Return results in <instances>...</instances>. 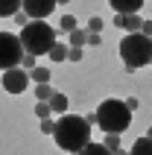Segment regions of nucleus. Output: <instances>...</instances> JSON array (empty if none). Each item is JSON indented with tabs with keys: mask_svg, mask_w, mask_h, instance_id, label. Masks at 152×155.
Wrapping results in <instances>:
<instances>
[{
	"mask_svg": "<svg viewBox=\"0 0 152 155\" xmlns=\"http://www.w3.org/2000/svg\"><path fill=\"white\" fill-rule=\"evenodd\" d=\"M12 18H15V24H18V26H24L26 21H29V15H26V12H15Z\"/></svg>",
	"mask_w": 152,
	"mask_h": 155,
	"instance_id": "393cba45",
	"label": "nucleus"
},
{
	"mask_svg": "<svg viewBox=\"0 0 152 155\" xmlns=\"http://www.w3.org/2000/svg\"><path fill=\"white\" fill-rule=\"evenodd\" d=\"M61 29H64V32L76 29V18H73V15H61Z\"/></svg>",
	"mask_w": 152,
	"mask_h": 155,
	"instance_id": "aec40b11",
	"label": "nucleus"
},
{
	"mask_svg": "<svg viewBox=\"0 0 152 155\" xmlns=\"http://www.w3.org/2000/svg\"><path fill=\"white\" fill-rule=\"evenodd\" d=\"M56 6H59L56 0H24V3H21V9H24L29 18H47Z\"/></svg>",
	"mask_w": 152,
	"mask_h": 155,
	"instance_id": "0eeeda50",
	"label": "nucleus"
},
{
	"mask_svg": "<svg viewBox=\"0 0 152 155\" xmlns=\"http://www.w3.org/2000/svg\"><path fill=\"white\" fill-rule=\"evenodd\" d=\"M47 103H50V108H53L56 114H64V111H68V97L59 94V91H53V97L47 100Z\"/></svg>",
	"mask_w": 152,
	"mask_h": 155,
	"instance_id": "1a4fd4ad",
	"label": "nucleus"
},
{
	"mask_svg": "<svg viewBox=\"0 0 152 155\" xmlns=\"http://www.w3.org/2000/svg\"><path fill=\"white\" fill-rule=\"evenodd\" d=\"M126 105H129V108H132V111H135V108H140V103H137L135 97H129V100H126Z\"/></svg>",
	"mask_w": 152,
	"mask_h": 155,
	"instance_id": "cd10ccee",
	"label": "nucleus"
},
{
	"mask_svg": "<svg viewBox=\"0 0 152 155\" xmlns=\"http://www.w3.org/2000/svg\"><path fill=\"white\" fill-rule=\"evenodd\" d=\"M100 29H102V18L94 15V18H91V24H88V32H100Z\"/></svg>",
	"mask_w": 152,
	"mask_h": 155,
	"instance_id": "b1692460",
	"label": "nucleus"
},
{
	"mask_svg": "<svg viewBox=\"0 0 152 155\" xmlns=\"http://www.w3.org/2000/svg\"><path fill=\"white\" fill-rule=\"evenodd\" d=\"M108 6L114 9V12H123V15H129V12H140L144 0H108Z\"/></svg>",
	"mask_w": 152,
	"mask_h": 155,
	"instance_id": "6e6552de",
	"label": "nucleus"
},
{
	"mask_svg": "<svg viewBox=\"0 0 152 155\" xmlns=\"http://www.w3.org/2000/svg\"><path fill=\"white\" fill-rule=\"evenodd\" d=\"M94 123L102 132H117V135H123L129 129V123H132V108L123 100H114V97L111 100H102L100 108L94 111Z\"/></svg>",
	"mask_w": 152,
	"mask_h": 155,
	"instance_id": "f03ea898",
	"label": "nucleus"
},
{
	"mask_svg": "<svg viewBox=\"0 0 152 155\" xmlns=\"http://www.w3.org/2000/svg\"><path fill=\"white\" fill-rule=\"evenodd\" d=\"M3 91L6 94H24L26 85H29V70H24L21 64H15V68L3 70Z\"/></svg>",
	"mask_w": 152,
	"mask_h": 155,
	"instance_id": "423d86ee",
	"label": "nucleus"
},
{
	"mask_svg": "<svg viewBox=\"0 0 152 155\" xmlns=\"http://www.w3.org/2000/svg\"><path fill=\"white\" fill-rule=\"evenodd\" d=\"M35 114H38V117H50V114H53L50 103H47V100H38V105H35Z\"/></svg>",
	"mask_w": 152,
	"mask_h": 155,
	"instance_id": "6ab92c4d",
	"label": "nucleus"
},
{
	"mask_svg": "<svg viewBox=\"0 0 152 155\" xmlns=\"http://www.w3.org/2000/svg\"><path fill=\"white\" fill-rule=\"evenodd\" d=\"M56 3H70V0H56Z\"/></svg>",
	"mask_w": 152,
	"mask_h": 155,
	"instance_id": "c85d7f7f",
	"label": "nucleus"
},
{
	"mask_svg": "<svg viewBox=\"0 0 152 155\" xmlns=\"http://www.w3.org/2000/svg\"><path fill=\"white\" fill-rule=\"evenodd\" d=\"M120 59L126 64V70H140L144 64H149L152 59V35H144L140 29L137 32H129L123 41H120Z\"/></svg>",
	"mask_w": 152,
	"mask_h": 155,
	"instance_id": "20e7f679",
	"label": "nucleus"
},
{
	"mask_svg": "<svg viewBox=\"0 0 152 155\" xmlns=\"http://www.w3.org/2000/svg\"><path fill=\"white\" fill-rule=\"evenodd\" d=\"M140 32H144V35H152V21H144V24H140Z\"/></svg>",
	"mask_w": 152,
	"mask_h": 155,
	"instance_id": "bb28decb",
	"label": "nucleus"
},
{
	"mask_svg": "<svg viewBox=\"0 0 152 155\" xmlns=\"http://www.w3.org/2000/svg\"><path fill=\"white\" fill-rule=\"evenodd\" d=\"M140 24H144V21L137 18V12L123 15V29H126V32H137V29H140Z\"/></svg>",
	"mask_w": 152,
	"mask_h": 155,
	"instance_id": "f8f14e48",
	"label": "nucleus"
},
{
	"mask_svg": "<svg viewBox=\"0 0 152 155\" xmlns=\"http://www.w3.org/2000/svg\"><path fill=\"white\" fill-rule=\"evenodd\" d=\"M70 47H82L85 41H88V29H79V26H76V29H70Z\"/></svg>",
	"mask_w": 152,
	"mask_h": 155,
	"instance_id": "4468645a",
	"label": "nucleus"
},
{
	"mask_svg": "<svg viewBox=\"0 0 152 155\" xmlns=\"http://www.w3.org/2000/svg\"><path fill=\"white\" fill-rule=\"evenodd\" d=\"M102 143H105L108 152H120V135L117 132H105V140H102Z\"/></svg>",
	"mask_w": 152,
	"mask_h": 155,
	"instance_id": "2eb2a0df",
	"label": "nucleus"
},
{
	"mask_svg": "<svg viewBox=\"0 0 152 155\" xmlns=\"http://www.w3.org/2000/svg\"><path fill=\"white\" fill-rule=\"evenodd\" d=\"M53 126H56V120H50V117H41V132H44V135H53Z\"/></svg>",
	"mask_w": 152,
	"mask_h": 155,
	"instance_id": "5701e85b",
	"label": "nucleus"
},
{
	"mask_svg": "<svg viewBox=\"0 0 152 155\" xmlns=\"http://www.w3.org/2000/svg\"><path fill=\"white\" fill-rule=\"evenodd\" d=\"M100 41H102V38H100V32H88V41H85V44H91V47H97Z\"/></svg>",
	"mask_w": 152,
	"mask_h": 155,
	"instance_id": "a878e982",
	"label": "nucleus"
},
{
	"mask_svg": "<svg viewBox=\"0 0 152 155\" xmlns=\"http://www.w3.org/2000/svg\"><path fill=\"white\" fill-rule=\"evenodd\" d=\"M146 135H149V138H152V126H149V132H146Z\"/></svg>",
	"mask_w": 152,
	"mask_h": 155,
	"instance_id": "c756f323",
	"label": "nucleus"
},
{
	"mask_svg": "<svg viewBox=\"0 0 152 155\" xmlns=\"http://www.w3.org/2000/svg\"><path fill=\"white\" fill-rule=\"evenodd\" d=\"M35 97H38V100H50V97H53L50 82H38V85H35Z\"/></svg>",
	"mask_w": 152,
	"mask_h": 155,
	"instance_id": "f3484780",
	"label": "nucleus"
},
{
	"mask_svg": "<svg viewBox=\"0 0 152 155\" xmlns=\"http://www.w3.org/2000/svg\"><path fill=\"white\" fill-rule=\"evenodd\" d=\"M132 152L137 155H152V138L146 135V138H137L135 143H132Z\"/></svg>",
	"mask_w": 152,
	"mask_h": 155,
	"instance_id": "9b49d317",
	"label": "nucleus"
},
{
	"mask_svg": "<svg viewBox=\"0 0 152 155\" xmlns=\"http://www.w3.org/2000/svg\"><path fill=\"white\" fill-rule=\"evenodd\" d=\"M24 0H0V18H12L15 12H21Z\"/></svg>",
	"mask_w": 152,
	"mask_h": 155,
	"instance_id": "9d476101",
	"label": "nucleus"
},
{
	"mask_svg": "<svg viewBox=\"0 0 152 155\" xmlns=\"http://www.w3.org/2000/svg\"><path fill=\"white\" fill-rule=\"evenodd\" d=\"M21 68H24V70H32V68H35V56H32V53H24V59H21Z\"/></svg>",
	"mask_w": 152,
	"mask_h": 155,
	"instance_id": "412c9836",
	"label": "nucleus"
},
{
	"mask_svg": "<svg viewBox=\"0 0 152 155\" xmlns=\"http://www.w3.org/2000/svg\"><path fill=\"white\" fill-rule=\"evenodd\" d=\"M29 79H32V82H50V70H47V68H38V64H35V68L29 70Z\"/></svg>",
	"mask_w": 152,
	"mask_h": 155,
	"instance_id": "dca6fc26",
	"label": "nucleus"
},
{
	"mask_svg": "<svg viewBox=\"0 0 152 155\" xmlns=\"http://www.w3.org/2000/svg\"><path fill=\"white\" fill-rule=\"evenodd\" d=\"M82 152H88V155H102V152H108L105 149V143H94V140H88L82 147Z\"/></svg>",
	"mask_w": 152,
	"mask_h": 155,
	"instance_id": "a211bd4d",
	"label": "nucleus"
},
{
	"mask_svg": "<svg viewBox=\"0 0 152 155\" xmlns=\"http://www.w3.org/2000/svg\"><path fill=\"white\" fill-rule=\"evenodd\" d=\"M53 138L64 152H82V147L91 140V123H88V117L64 111L53 126Z\"/></svg>",
	"mask_w": 152,
	"mask_h": 155,
	"instance_id": "f257e3e1",
	"label": "nucleus"
},
{
	"mask_svg": "<svg viewBox=\"0 0 152 155\" xmlns=\"http://www.w3.org/2000/svg\"><path fill=\"white\" fill-rule=\"evenodd\" d=\"M68 59L70 61H82V47H68Z\"/></svg>",
	"mask_w": 152,
	"mask_h": 155,
	"instance_id": "4be33fe9",
	"label": "nucleus"
},
{
	"mask_svg": "<svg viewBox=\"0 0 152 155\" xmlns=\"http://www.w3.org/2000/svg\"><path fill=\"white\" fill-rule=\"evenodd\" d=\"M50 59H53V61H68V44L56 41V44L50 47Z\"/></svg>",
	"mask_w": 152,
	"mask_h": 155,
	"instance_id": "ddd939ff",
	"label": "nucleus"
},
{
	"mask_svg": "<svg viewBox=\"0 0 152 155\" xmlns=\"http://www.w3.org/2000/svg\"><path fill=\"white\" fill-rule=\"evenodd\" d=\"M24 59V44H21V35L12 32H0V70H9L21 64Z\"/></svg>",
	"mask_w": 152,
	"mask_h": 155,
	"instance_id": "39448f33",
	"label": "nucleus"
},
{
	"mask_svg": "<svg viewBox=\"0 0 152 155\" xmlns=\"http://www.w3.org/2000/svg\"><path fill=\"white\" fill-rule=\"evenodd\" d=\"M21 44H24V53L44 56V53H50V47L56 44V29H53L44 18H29L24 24V32H21Z\"/></svg>",
	"mask_w": 152,
	"mask_h": 155,
	"instance_id": "7ed1b4c3",
	"label": "nucleus"
},
{
	"mask_svg": "<svg viewBox=\"0 0 152 155\" xmlns=\"http://www.w3.org/2000/svg\"><path fill=\"white\" fill-rule=\"evenodd\" d=\"M149 64H152V59H149Z\"/></svg>",
	"mask_w": 152,
	"mask_h": 155,
	"instance_id": "7c9ffc66",
	"label": "nucleus"
}]
</instances>
